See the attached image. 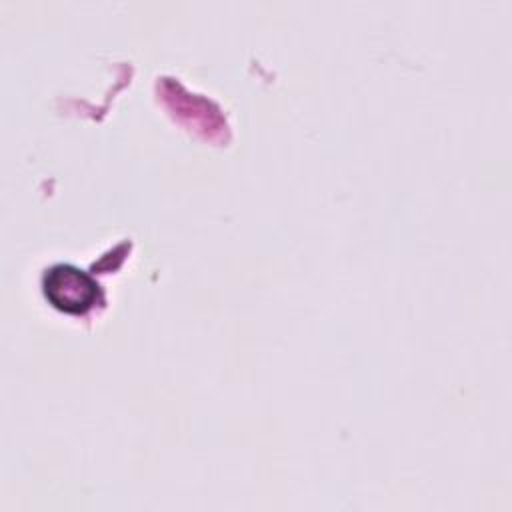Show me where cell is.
Instances as JSON below:
<instances>
[{"label": "cell", "mask_w": 512, "mask_h": 512, "mask_svg": "<svg viewBox=\"0 0 512 512\" xmlns=\"http://www.w3.org/2000/svg\"><path fill=\"white\" fill-rule=\"evenodd\" d=\"M42 288L48 302L68 314H82L90 310L100 298L96 280L72 264H56L48 268L42 280Z\"/></svg>", "instance_id": "6da1fadb"}]
</instances>
